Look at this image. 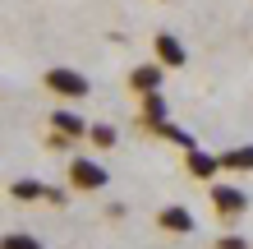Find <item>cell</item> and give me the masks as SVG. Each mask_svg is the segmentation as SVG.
Here are the masks:
<instances>
[{"mask_svg":"<svg viewBox=\"0 0 253 249\" xmlns=\"http://www.w3.org/2000/svg\"><path fill=\"white\" fill-rule=\"evenodd\" d=\"M212 208L221 217H244L249 212V194L240 185H212Z\"/></svg>","mask_w":253,"mask_h":249,"instance_id":"cell-3","label":"cell"},{"mask_svg":"<svg viewBox=\"0 0 253 249\" xmlns=\"http://www.w3.org/2000/svg\"><path fill=\"white\" fill-rule=\"evenodd\" d=\"M184 166H189V175H198V180H212V175L221 171V157L203 152V148H189L184 152Z\"/></svg>","mask_w":253,"mask_h":249,"instance_id":"cell-9","label":"cell"},{"mask_svg":"<svg viewBox=\"0 0 253 249\" xmlns=\"http://www.w3.org/2000/svg\"><path fill=\"white\" fill-rule=\"evenodd\" d=\"M152 51H157V60L166 65V69H180V65L189 60V51H184V42H180V37H170V33H157V42H152Z\"/></svg>","mask_w":253,"mask_h":249,"instance_id":"cell-7","label":"cell"},{"mask_svg":"<svg viewBox=\"0 0 253 249\" xmlns=\"http://www.w3.org/2000/svg\"><path fill=\"white\" fill-rule=\"evenodd\" d=\"M69 185L79 194H97V189H106V166L92 157H69Z\"/></svg>","mask_w":253,"mask_h":249,"instance_id":"cell-2","label":"cell"},{"mask_svg":"<svg viewBox=\"0 0 253 249\" xmlns=\"http://www.w3.org/2000/svg\"><path fill=\"white\" fill-rule=\"evenodd\" d=\"M216 249H249V240H244V236H221Z\"/></svg>","mask_w":253,"mask_h":249,"instance_id":"cell-15","label":"cell"},{"mask_svg":"<svg viewBox=\"0 0 253 249\" xmlns=\"http://www.w3.org/2000/svg\"><path fill=\"white\" fill-rule=\"evenodd\" d=\"M87 129H92V120H83L79 111H51V134H60V139H87Z\"/></svg>","mask_w":253,"mask_h":249,"instance_id":"cell-6","label":"cell"},{"mask_svg":"<svg viewBox=\"0 0 253 249\" xmlns=\"http://www.w3.org/2000/svg\"><path fill=\"white\" fill-rule=\"evenodd\" d=\"M138 120H143V129H152V134H157V129L170 120L166 97H161V93H147V97H143V115H138Z\"/></svg>","mask_w":253,"mask_h":249,"instance_id":"cell-8","label":"cell"},{"mask_svg":"<svg viewBox=\"0 0 253 249\" xmlns=\"http://www.w3.org/2000/svg\"><path fill=\"white\" fill-rule=\"evenodd\" d=\"M157 226L166 231V236H193V231H198V222H193V212H189V208H180V203L161 208V212H157Z\"/></svg>","mask_w":253,"mask_h":249,"instance_id":"cell-4","label":"cell"},{"mask_svg":"<svg viewBox=\"0 0 253 249\" xmlns=\"http://www.w3.org/2000/svg\"><path fill=\"white\" fill-rule=\"evenodd\" d=\"M46 189H51V185L23 175V180H9V199H19V203H42V199H46Z\"/></svg>","mask_w":253,"mask_h":249,"instance_id":"cell-10","label":"cell"},{"mask_svg":"<svg viewBox=\"0 0 253 249\" xmlns=\"http://www.w3.org/2000/svg\"><path fill=\"white\" fill-rule=\"evenodd\" d=\"M87 139H92V148H101V152H106V148H115V139H120V134H115V125H101V120H92Z\"/></svg>","mask_w":253,"mask_h":249,"instance_id":"cell-13","label":"cell"},{"mask_svg":"<svg viewBox=\"0 0 253 249\" xmlns=\"http://www.w3.org/2000/svg\"><path fill=\"white\" fill-rule=\"evenodd\" d=\"M42 83H46L55 97H65V101H83L87 93H92L87 74H79V69H69V65H55V69H46V79H42Z\"/></svg>","mask_w":253,"mask_h":249,"instance_id":"cell-1","label":"cell"},{"mask_svg":"<svg viewBox=\"0 0 253 249\" xmlns=\"http://www.w3.org/2000/svg\"><path fill=\"white\" fill-rule=\"evenodd\" d=\"M161 83H166V65H138V69H129V88L138 97H147V93H161Z\"/></svg>","mask_w":253,"mask_h":249,"instance_id":"cell-5","label":"cell"},{"mask_svg":"<svg viewBox=\"0 0 253 249\" xmlns=\"http://www.w3.org/2000/svg\"><path fill=\"white\" fill-rule=\"evenodd\" d=\"M0 249H46L33 231H5V240H0Z\"/></svg>","mask_w":253,"mask_h":249,"instance_id":"cell-12","label":"cell"},{"mask_svg":"<svg viewBox=\"0 0 253 249\" xmlns=\"http://www.w3.org/2000/svg\"><path fill=\"white\" fill-rule=\"evenodd\" d=\"M221 171H253V143H244V148H230V152H221Z\"/></svg>","mask_w":253,"mask_h":249,"instance_id":"cell-11","label":"cell"},{"mask_svg":"<svg viewBox=\"0 0 253 249\" xmlns=\"http://www.w3.org/2000/svg\"><path fill=\"white\" fill-rule=\"evenodd\" d=\"M157 134H161V139H170V143H180V148H184V152H189V148H198V143H193V134H189V129H180V125H170V120H166V125H161V129H157Z\"/></svg>","mask_w":253,"mask_h":249,"instance_id":"cell-14","label":"cell"}]
</instances>
